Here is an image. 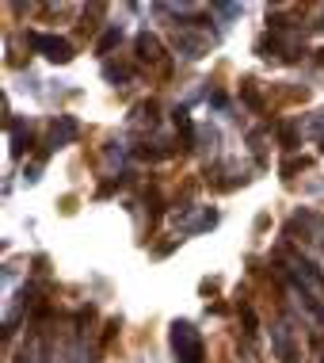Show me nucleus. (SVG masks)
Here are the masks:
<instances>
[{
	"mask_svg": "<svg viewBox=\"0 0 324 363\" xmlns=\"http://www.w3.org/2000/svg\"><path fill=\"white\" fill-rule=\"evenodd\" d=\"M172 352H175V363H202V333L191 325V321H172Z\"/></svg>",
	"mask_w": 324,
	"mask_h": 363,
	"instance_id": "nucleus-1",
	"label": "nucleus"
},
{
	"mask_svg": "<svg viewBox=\"0 0 324 363\" xmlns=\"http://www.w3.org/2000/svg\"><path fill=\"white\" fill-rule=\"evenodd\" d=\"M27 43H31L35 54H42L46 62H54V65H69V62H73V46H69L65 38H57V35L31 31V35H27Z\"/></svg>",
	"mask_w": 324,
	"mask_h": 363,
	"instance_id": "nucleus-2",
	"label": "nucleus"
},
{
	"mask_svg": "<svg viewBox=\"0 0 324 363\" xmlns=\"http://www.w3.org/2000/svg\"><path fill=\"white\" fill-rule=\"evenodd\" d=\"M81 138V123L73 119V115H57V123H54V130H50V150H62V145H69V142H76Z\"/></svg>",
	"mask_w": 324,
	"mask_h": 363,
	"instance_id": "nucleus-3",
	"label": "nucleus"
},
{
	"mask_svg": "<svg viewBox=\"0 0 324 363\" xmlns=\"http://www.w3.org/2000/svg\"><path fill=\"white\" fill-rule=\"evenodd\" d=\"M134 46H137V62H145V65H161L164 62V46H161V38H156V35L141 31L134 38Z\"/></svg>",
	"mask_w": 324,
	"mask_h": 363,
	"instance_id": "nucleus-4",
	"label": "nucleus"
},
{
	"mask_svg": "<svg viewBox=\"0 0 324 363\" xmlns=\"http://www.w3.org/2000/svg\"><path fill=\"white\" fill-rule=\"evenodd\" d=\"M8 130H12V157H23V153H31V142H35L31 126H23V123L8 119Z\"/></svg>",
	"mask_w": 324,
	"mask_h": 363,
	"instance_id": "nucleus-5",
	"label": "nucleus"
},
{
	"mask_svg": "<svg viewBox=\"0 0 324 363\" xmlns=\"http://www.w3.org/2000/svg\"><path fill=\"white\" fill-rule=\"evenodd\" d=\"M241 100H244V107H252V111H263V92H260V84L252 81V77L241 81Z\"/></svg>",
	"mask_w": 324,
	"mask_h": 363,
	"instance_id": "nucleus-6",
	"label": "nucleus"
},
{
	"mask_svg": "<svg viewBox=\"0 0 324 363\" xmlns=\"http://www.w3.org/2000/svg\"><path fill=\"white\" fill-rule=\"evenodd\" d=\"M172 123H175V130L183 134V150H191V142H195V126H191L187 107H175V111H172Z\"/></svg>",
	"mask_w": 324,
	"mask_h": 363,
	"instance_id": "nucleus-7",
	"label": "nucleus"
},
{
	"mask_svg": "<svg viewBox=\"0 0 324 363\" xmlns=\"http://www.w3.org/2000/svg\"><path fill=\"white\" fill-rule=\"evenodd\" d=\"M119 43H122V27H107L100 35V43H96V54H111Z\"/></svg>",
	"mask_w": 324,
	"mask_h": 363,
	"instance_id": "nucleus-8",
	"label": "nucleus"
},
{
	"mask_svg": "<svg viewBox=\"0 0 324 363\" xmlns=\"http://www.w3.org/2000/svg\"><path fill=\"white\" fill-rule=\"evenodd\" d=\"M214 225H218V211H210L206 207L199 218H195L191 225H187V233H206V230H214Z\"/></svg>",
	"mask_w": 324,
	"mask_h": 363,
	"instance_id": "nucleus-9",
	"label": "nucleus"
},
{
	"mask_svg": "<svg viewBox=\"0 0 324 363\" xmlns=\"http://www.w3.org/2000/svg\"><path fill=\"white\" fill-rule=\"evenodd\" d=\"M279 142H282V150H298V126H294V123H282V126H279Z\"/></svg>",
	"mask_w": 324,
	"mask_h": 363,
	"instance_id": "nucleus-10",
	"label": "nucleus"
},
{
	"mask_svg": "<svg viewBox=\"0 0 324 363\" xmlns=\"http://www.w3.org/2000/svg\"><path fill=\"white\" fill-rule=\"evenodd\" d=\"M103 77L111 84H122V81H130V69H126V65H103Z\"/></svg>",
	"mask_w": 324,
	"mask_h": 363,
	"instance_id": "nucleus-11",
	"label": "nucleus"
},
{
	"mask_svg": "<svg viewBox=\"0 0 324 363\" xmlns=\"http://www.w3.org/2000/svg\"><path fill=\"white\" fill-rule=\"evenodd\" d=\"M301 169H309L306 157H301V161H298V157H294V161H282V176H287V180H290L294 172H301Z\"/></svg>",
	"mask_w": 324,
	"mask_h": 363,
	"instance_id": "nucleus-12",
	"label": "nucleus"
},
{
	"mask_svg": "<svg viewBox=\"0 0 324 363\" xmlns=\"http://www.w3.org/2000/svg\"><path fill=\"white\" fill-rule=\"evenodd\" d=\"M214 12H221L225 19H233V16H241V8L237 4H214Z\"/></svg>",
	"mask_w": 324,
	"mask_h": 363,
	"instance_id": "nucleus-13",
	"label": "nucleus"
},
{
	"mask_svg": "<svg viewBox=\"0 0 324 363\" xmlns=\"http://www.w3.org/2000/svg\"><path fill=\"white\" fill-rule=\"evenodd\" d=\"M317 62H320V65H324V50H320V57H317Z\"/></svg>",
	"mask_w": 324,
	"mask_h": 363,
	"instance_id": "nucleus-14",
	"label": "nucleus"
}]
</instances>
